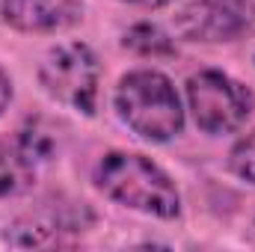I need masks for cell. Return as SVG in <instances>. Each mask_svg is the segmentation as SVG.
Wrapping results in <instances>:
<instances>
[{"label":"cell","mask_w":255,"mask_h":252,"mask_svg":"<svg viewBox=\"0 0 255 252\" xmlns=\"http://www.w3.org/2000/svg\"><path fill=\"white\" fill-rule=\"evenodd\" d=\"M255 30V0H193L175 12V33L187 42L226 45Z\"/></svg>","instance_id":"5b68a950"},{"label":"cell","mask_w":255,"mask_h":252,"mask_svg":"<svg viewBox=\"0 0 255 252\" xmlns=\"http://www.w3.org/2000/svg\"><path fill=\"white\" fill-rule=\"evenodd\" d=\"M39 83L54 101L83 116H92L101 86V65L95 51L83 42H65L51 48L39 65Z\"/></svg>","instance_id":"3957f363"},{"label":"cell","mask_w":255,"mask_h":252,"mask_svg":"<svg viewBox=\"0 0 255 252\" xmlns=\"http://www.w3.org/2000/svg\"><path fill=\"white\" fill-rule=\"evenodd\" d=\"M36 166L39 160L27 151L21 136H0V199H15L33 190Z\"/></svg>","instance_id":"52a82bcc"},{"label":"cell","mask_w":255,"mask_h":252,"mask_svg":"<svg viewBox=\"0 0 255 252\" xmlns=\"http://www.w3.org/2000/svg\"><path fill=\"white\" fill-rule=\"evenodd\" d=\"M116 113L136 136L148 142H169L184 130V107L163 71L136 68L128 71L113 95Z\"/></svg>","instance_id":"7a4b0ae2"},{"label":"cell","mask_w":255,"mask_h":252,"mask_svg":"<svg viewBox=\"0 0 255 252\" xmlns=\"http://www.w3.org/2000/svg\"><path fill=\"white\" fill-rule=\"evenodd\" d=\"M229 166H232V172L238 178L255 184V130L247 133L244 139H238V145L229 154Z\"/></svg>","instance_id":"9c48e42d"},{"label":"cell","mask_w":255,"mask_h":252,"mask_svg":"<svg viewBox=\"0 0 255 252\" xmlns=\"http://www.w3.org/2000/svg\"><path fill=\"white\" fill-rule=\"evenodd\" d=\"M12 104V77L3 71V65H0V116L6 113V107Z\"/></svg>","instance_id":"30bf717a"},{"label":"cell","mask_w":255,"mask_h":252,"mask_svg":"<svg viewBox=\"0 0 255 252\" xmlns=\"http://www.w3.org/2000/svg\"><path fill=\"white\" fill-rule=\"evenodd\" d=\"M0 18L21 33H65L83 21V0H0Z\"/></svg>","instance_id":"8992f818"},{"label":"cell","mask_w":255,"mask_h":252,"mask_svg":"<svg viewBox=\"0 0 255 252\" xmlns=\"http://www.w3.org/2000/svg\"><path fill=\"white\" fill-rule=\"evenodd\" d=\"M187 104L196 127L220 136L244 127L253 113V92L226 71L205 68L187 80Z\"/></svg>","instance_id":"277c9868"},{"label":"cell","mask_w":255,"mask_h":252,"mask_svg":"<svg viewBox=\"0 0 255 252\" xmlns=\"http://www.w3.org/2000/svg\"><path fill=\"white\" fill-rule=\"evenodd\" d=\"M122 3L142 6V9H160V6H169V3H175V0H122Z\"/></svg>","instance_id":"8fae6325"},{"label":"cell","mask_w":255,"mask_h":252,"mask_svg":"<svg viewBox=\"0 0 255 252\" xmlns=\"http://www.w3.org/2000/svg\"><path fill=\"white\" fill-rule=\"evenodd\" d=\"M122 45H125V51L136 54V57H151V60H157V57H175V42L157 24H145V21L133 24L128 30L125 36H122Z\"/></svg>","instance_id":"ba28073f"},{"label":"cell","mask_w":255,"mask_h":252,"mask_svg":"<svg viewBox=\"0 0 255 252\" xmlns=\"http://www.w3.org/2000/svg\"><path fill=\"white\" fill-rule=\"evenodd\" d=\"M95 184L113 202L157 220L181 214V196L172 178L148 157L133 151H107L95 166Z\"/></svg>","instance_id":"6da1fadb"}]
</instances>
